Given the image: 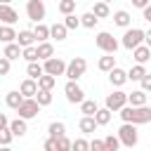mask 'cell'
Listing matches in <instances>:
<instances>
[{"instance_id": "1", "label": "cell", "mask_w": 151, "mask_h": 151, "mask_svg": "<svg viewBox=\"0 0 151 151\" xmlns=\"http://www.w3.org/2000/svg\"><path fill=\"white\" fill-rule=\"evenodd\" d=\"M118 116L123 118V123L144 125V123H151V106H123Z\"/></svg>"}, {"instance_id": "2", "label": "cell", "mask_w": 151, "mask_h": 151, "mask_svg": "<svg viewBox=\"0 0 151 151\" xmlns=\"http://www.w3.org/2000/svg\"><path fill=\"white\" fill-rule=\"evenodd\" d=\"M118 139H120V146H127V149L137 146V142H139L137 125H132V123H123V125L118 127Z\"/></svg>"}, {"instance_id": "3", "label": "cell", "mask_w": 151, "mask_h": 151, "mask_svg": "<svg viewBox=\"0 0 151 151\" xmlns=\"http://www.w3.org/2000/svg\"><path fill=\"white\" fill-rule=\"evenodd\" d=\"M144 35H146V31H142V28H125L120 45L125 50H137L139 45H144Z\"/></svg>"}, {"instance_id": "4", "label": "cell", "mask_w": 151, "mask_h": 151, "mask_svg": "<svg viewBox=\"0 0 151 151\" xmlns=\"http://www.w3.org/2000/svg\"><path fill=\"white\" fill-rule=\"evenodd\" d=\"M94 45L104 52V54H116V50L120 47V42L109 33V31H101V33H97L94 35Z\"/></svg>"}, {"instance_id": "5", "label": "cell", "mask_w": 151, "mask_h": 151, "mask_svg": "<svg viewBox=\"0 0 151 151\" xmlns=\"http://www.w3.org/2000/svg\"><path fill=\"white\" fill-rule=\"evenodd\" d=\"M85 71H87V61H85L83 57H73V59L68 61V66H66V78L73 80V83H78V80L85 76Z\"/></svg>"}, {"instance_id": "6", "label": "cell", "mask_w": 151, "mask_h": 151, "mask_svg": "<svg viewBox=\"0 0 151 151\" xmlns=\"http://www.w3.org/2000/svg\"><path fill=\"white\" fill-rule=\"evenodd\" d=\"M45 14H47V9H45V2H42V0H28V2H26V17H28L31 21L40 24V21L45 19Z\"/></svg>"}, {"instance_id": "7", "label": "cell", "mask_w": 151, "mask_h": 151, "mask_svg": "<svg viewBox=\"0 0 151 151\" xmlns=\"http://www.w3.org/2000/svg\"><path fill=\"white\" fill-rule=\"evenodd\" d=\"M123 106H127V92L123 90H113L111 94H106V109L113 113V111H120Z\"/></svg>"}, {"instance_id": "8", "label": "cell", "mask_w": 151, "mask_h": 151, "mask_svg": "<svg viewBox=\"0 0 151 151\" xmlns=\"http://www.w3.org/2000/svg\"><path fill=\"white\" fill-rule=\"evenodd\" d=\"M66 61L64 59H59V57H52V59H47V61H42V68H45V73L47 76H66Z\"/></svg>"}, {"instance_id": "9", "label": "cell", "mask_w": 151, "mask_h": 151, "mask_svg": "<svg viewBox=\"0 0 151 151\" xmlns=\"http://www.w3.org/2000/svg\"><path fill=\"white\" fill-rule=\"evenodd\" d=\"M64 94H66V99H68L71 104H83V101H85V90H83L78 83H73V80H68V83L64 85Z\"/></svg>"}, {"instance_id": "10", "label": "cell", "mask_w": 151, "mask_h": 151, "mask_svg": "<svg viewBox=\"0 0 151 151\" xmlns=\"http://www.w3.org/2000/svg\"><path fill=\"white\" fill-rule=\"evenodd\" d=\"M40 104L35 101V99H24V104L17 109V113H19V118H24V120H31V118H35L38 113H40Z\"/></svg>"}, {"instance_id": "11", "label": "cell", "mask_w": 151, "mask_h": 151, "mask_svg": "<svg viewBox=\"0 0 151 151\" xmlns=\"http://www.w3.org/2000/svg\"><path fill=\"white\" fill-rule=\"evenodd\" d=\"M17 19H19V14H17L14 7H9V5H0V24H2V26H14Z\"/></svg>"}, {"instance_id": "12", "label": "cell", "mask_w": 151, "mask_h": 151, "mask_svg": "<svg viewBox=\"0 0 151 151\" xmlns=\"http://www.w3.org/2000/svg\"><path fill=\"white\" fill-rule=\"evenodd\" d=\"M19 92L24 94V99H33V97L38 94V80H33V78H26V80L19 85Z\"/></svg>"}, {"instance_id": "13", "label": "cell", "mask_w": 151, "mask_h": 151, "mask_svg": "<svg viewBox=\"0 0 151 151\" xmlns=\"http://www.w3.org/2000/svg\"><path fill=\"white\" fill-rule=\"evenodd\" d=\"M33 42H35V33H33V31L24 28V31L17 33V45H19L21 50H24V47H33Z\"/></svg>"}, {"instance_id": "14", "label": "cell", "mask_w": 151, "mask_h": 151, "mask_svg": "<svg viewBox=\"0 0 151 151\" xmlns=\"http://www.w3.org/2000/svg\"><path fill=\"white\" fill-rule=\"evenodd\" d=\"M109 80H111L113 87H123V85L127 83V71H123L120 66H116V68L109 73Z\"/></svg>"}, {"instance_id": "15", "label": "cell", "mask_w": 151, "mask_h": 151, "mask_svg": "<svg viewBox=\"0 0 151 151\" xmlns=\"http://www.w3.org/2000/svg\"><path fill=\"white\" fill-rule=\"evenodd\" d=\"M78 127H80V132L83 134H92V132H97V120H94V116H83L80 118V123H78Z\"/></svg>"}, {"instance_id": "16", "label": "cell", "mask_w": 151, "mask_h": 151, "mask_svg": "<svg viewBox=\"0 0 151 151\" xmlns=\"http://www.w3.org/2000/svg\"><path fill=\"white\" fill-rule=\"evenodd\" d=\"M5 104H7L9 109H14V111H17V109L24 104V94H21L19 90H12V92H7V94H5Z\"/></svg>"}, {"instance_id": "17", "label": "cell", "mask_w": 151, "mask_h": 151, "mask_svg": "<svg viewBox=\"0 0 151 151\" xmlns=\"http://www.w3.org/2000/svg\"><path fill=\"white\" fill-rule=\"evenodd\" d=\"M146 92L144 90H134L127 94V106H146Z\"/></svg>"}, {"instance_id": "18", "label": "cell", "mask_w": 151, "mask_h": 151, "mask_svg": "<svg viewBox=\"0 0 151 151\" xmlns=\"http://www.w3.org/2000/svg\"><path fill=\"white\" fill-rule=\"evenodd\" d=\"M9 130H12L14 137H24L28 132V123L24 118H14V120H9Z\"/></svg>"}, {"instance_id": "19", "label": "cell", "mask_w": 151, "mask_h": 151, "mask_svg": "<svg viewBox=\"0 0 151 151\" xmlns=\"http://www.w3.org/2000/svg\"><path fill=\"white\" fill-rule=\"evenodd\" d=\"M54 57V45L52 42H38V61H47Z\"/></svg>"}, {"instance_id": "20", "label": "cell", "mask_w": 151, "mask_h": 151, "mask_svg": "<svg viewBox=\"0 0 151 151\" xmlns=\"http://www.w3.org/2000/svg\"><path fill=\"white\" fill-rule=\"evenodd\" d=\"M97 68H99V71H104V73H111V71L116 68V57H113V54H104V57H99Z\"/></svg>"}, {"instance_id": "21", "label": "cell", "mask_w": 151, "mask_h": 151, "mask_svg": "<svg viewBox=\"0 0 151 151\" xmlns=\"http://www.w3.org/2000/svg\"><path fill=\"white\" fill-rule=\"evenodd\" d=\"M130 21H132L130 12H125V9L113 12V24H116V26H120V28H130Z\"/></svg>"}, {"instance_id": "22", "label": "cell", "mask_w": 151, "mask_h": 151, "mask_svg": "<svg viewBox=\"0 0 151 151\" xmlns=\"http://www.w3.org/2000/svg\"><path fill=\"white\" fill-rule=\"evenodd\" d=\"M66 35H68V28H66L64 24H52V26H50V38H54L57 42L66 40Z\"/></svg>"}, {"instance_id": "23", "label": "cell", "mask_w": 151, "mask_h": 151, "mask_svg": "<svg viewBox=\"0 0 151 151\" xmlns=\"http://www.w3.org/2000/svg\"><path fill=\"white\" fill-rule=\"evenodd\" d=\"M132 59H134L137 64H146V61L151 59V50H149L146 45H139L137 50H132Z\"/></svg>"}, {"instance_id": "24", "label": "cell", "mask_w": 151, "mask_h": 151, "mask_svg": "<svg viewBox=\"0 0 151 151\" xmlns=\"http://www.w3.org/2000/svg\"><path fill=\"white\" fill-rule=\"evenodd\" d=\"M0 42H5V45L17 42V31H14V26H2V24H0Z\"/></svg>"}, {"instance_id": "25", "label": "cell", "mask_w": 151, "mask_h": 151, "mask_svg": "<svg viewBox=\"0 0 151 151\" xmlns=\"http://www.w3.org/2000/svg\"><path fill=\"white\" fill-rule=\"evenodd\" d=\"M47 132H50V139H59V137L66 134V125H64L61 120H54V123H50Z\"/></svg>"}, {"instance_id": "26", "label": "cell", "mask_w": 151, "mask_h": 151, "mask_svg": "<svg viewBox=\"0 0 151 151\" xmlns=\"http://www.w3.org/2000/svg\"><path fill=\"white\" fill-rule=\"evenodd\" d=\"M21 52H24V50H21L17 42H9V45H5L2 57H5V59H9V61H14V59H19V57H21Z\"/></svg>"}, {"instance_id": "27", "label": "cell", "mask_w": 151, "mask_h": 151, "mask_svg": "<svg viewBox=\"0 0 151 151\" xmlns=\"http://www.w3.org/2000/svg\"><path fill=\"white\" fill-rule=\"evenodd\" d=\"M26 76H28V78H33V80H38L40 76H45L42 64H40V61H31V64L26 66Z\"/></svg>"}, {"instance_id": "28", "label": "cell", "mask_w": 151, "mask_h": 151, "mask_svg": "<svg viewBox=\"0 0 151 151\" xmlns=\"http://www.w3.org/2000/svg\"><path fill=\"white\" fill-rule=\"evenodd\" d=\"M146 73H149V71H146V66H144V64H134V66L127 71V80H137V83H139Z\"/></svg>"}, {"instance_id": "29", "label": "cell", "mask_w": 151, "mask_h": 151, "mask_svg": "<svg viewBox=\"0 0 151 151\" xmlns=\"http://www.w3.org/2000/svg\"><path fill=\"white\" fill-rule=\"evenodd\" d=\"M90 12H92L97 19H106V17H111V9H109V5H106V2H101V0H99V2H94V7H92Z\"/></svg>"}, {"instance_id": "30", "label": "cell", "mask_w": 151, "mask_h": 151, "mask_svg": "<svg viewBox=\"0 0 151 151\" xmlns=\"http://www.w3.org/2000/svg\"><path fill=\"white\" fill-rule=\"evenodd\" d=\"M33 33H35V40H38V42H47V38H50V26H45V24H35Z\"/></svg>"}, {"instance_id": "31", "label": "cell", "mask_w": 151, "mask_h": 151, "mask_svg": "<svg viewBox=\"0 0 151 151\" xmlns=\"http://www.w3.org/2000/svg\"><path fill=\"white\" fill-rule=\"evenodd\" d=\"M54 85H57V78H54V76H47V73H45V76L38 78V90H50V92H52Z\"/></svg>"}, {"instance_id": "32", "label": "cell", "mask_w": 151, "mask_h": 151, "mask_svg": "<svg viewBox=\"0 0 151 151\" xmlns=\"http://www.w3.org/2000/svg\"><path fill=\"white\" fill-rule=\"evenodd\" d=\"M97 111H99V106H97L94 99H85V101L80 104V113H83V116H94Z\"/></svg>"}, {"instance_id": "33", "label": "cell", "mask_w": 151, "mask_h": 151, "mask_svg": "<svg viewBox=\"0 0 151 151\" xmlns=\"http://www.w3.org/2000/svg\"><path fill=\"white\" fill-rule=\"evenodd\" d=\"M120 149V139H118V134H109V137H104V151H118Z\"/></svg>"}, {"instance_id": "34", "label": "cell", "mask_w": 151, "mask_h": 151, "mask_svg": "<svg viewBox=\"0 0 151 151\" xmlns=\"http://www.w3.org/2000/svg\"><path fill=\"white\" fill-rule=\"evenodd\" d=\"M33 99H35L40 106H50V104H52V92H50V90H38V94H35Z\"/></svg>"}, {"instance_id": "35", "label": "cell", "mask_w": 151, "mask_h": 151, "mask_svg": "<svg viewBox=\"0 0 151 151\" xmlns=\"http://www.w3.org/2000/svg\"><path fill=\"white\" fill-rule=\"evenodd\" d=\"M94 120H97V125H109L111 123V111L104 106V109H99L97 113H94Z\"/></svg>"}, {"instance_id": "36", "label": "cell", "mask_w": 151, "mask_h": 151, "mask_svg": "<svg viewBox=\"0 0 151 151\" xmlns=\"http://www.w3.org/2000/svg\"><path fill=\"white\" fill-rule=\"evenodd\" d=\"M57 9H59L64 17H66V14H73V9H76V0H59Z\"/></svg>"}, {"instance_id": "37", "label": "cell", "mask_w": 151, "mask_h": 151, "mask_svg": "<svg viewBox=\"0 0 151 151\" xmlns=\"http://www.w3.org/2000/svg\"><path fill=\"white\" fill-rule=\"evenodd\" d=\"M97 21H99V19H97L92 12H85V14L80 17V26H85V28H94V26H97Z\"/></svg>"}, {"instance_id": "38", "label": "cell", "mask_w": 151, "mask_h": 151, "mask_svg": "<svg viewBox=\"0 0 151 151\" xmlns=\"http://www.w3.org/2000/svg\"><path fill=\"white\" fill-rule=\"evenodd\" d=\"M71 139L64 134V137H59V139H54V151H71Z\"/></svg>"}, {"instance_id": "39", "label": "cell", "mask_w": 151, "mask_h": 151, "mask_svg": "<svg viewBox=\"0 0 151 151\" xmlns=\"http://www.w3.org/2000/svg\"><path fill=\"white\" fill-rule=\"evenodd\" d=\"M61 24H64L68 31H73V28H78V26H80V17H76V14H66Z\"/></svg>"}, {"instance_id": "40", "label": "cell", "mask_w": 151, "mask_h": 151, "mask_svg": "<svg viewBox=\"0 0 151 151\" xmlns=\"http://www.w3.org/2000/svg\"><path fill=\"white\" fill-rule=\"evenodd\" d=\"M21 57H24L28 64H31V61H38V45H33V47H24Z\"/></svg>"}, {"instance_id": "41", "label": "cell", "mask_w": 151, "mask_h": 151, "mask_svg": "<svg viewBox=\"0 0 151 151\" xmlns=\"http://www.w3.org/2000/svg\"><path fill=\"white\" fill-rule=\"evenodd\" d=\"M71 151H90V142H87V139H83V137H78V139H73Z\"/></svg>"}, {"instance_id": "42", "label": "cell", "mask_w": 151, "mask_h": 151, "mask_svg": "<svg viewBox=\"0 0 151 151\" xmlns=\"http://www.w3.org/2000/svg\"><path fill=\"white\" fill-rule=\"evenodd\" d=\"M12 139H14V134H12V130H9V127L0 130V146H9V144H12Z\"/></svg>"}, {"instance_id": "43", "label": "cell", "mask_w": 151, "mask_h": 151, "mask_svg": "<svg viewBox=\"0 0 151 151\" xmlns=\"http://www.w3.org/2000/svg\"><path fill=\"white\" fill-rule=\"evenodd\" d=\"M9 68H12V61H9V59H5V57H0V76H7V73H9Z\"/></svg>"}, {"instance_id": "44", "label": "cell", "mask_w": 151, "mask_h": 151, "mask_svg": "<svg viewBox=\"0 0 151 151\" xmlns=\"http://www.w3.org/2000/svg\"><path fill=\"white\" fill-rule=\"evenodd\" d=\"M139 85H142L139 90H144V92L149 94V92H151V73H146V76H144V78L139 80Z\"/></svg>"}, {"instance_id": "45", "label": "cell", "mask_w": 151, "mask_h": 151, "mask_svg": "<svg viewBox=\"0 0 151 151\" xmlns=\"http://www.w3.org/2000/svg\"><path fill=\"white\" fill-rule=\"evenodd\" d=\"M90 151H104V139H92L90 142Z\"/></svg>"}, {"instance_id": "46", "label": "cell", "mask_w": 151, "mask_h": 151, "mask_svg": "<svg viewBox=\"0 0 151 151\" xmlns=\"http://www.w3.org/2000/svg\"><path fill=\"white\" fill-rule=\"evenodd\" d=\"M42 151H54V139H45V144H42Z\"/></svg>"}, {"instance_id": "47", "label": "cell", "mask_w": 151, "mask_h": 151, "mask_svg": "<svg viewBox=\"0 0 151 151\" xmlns=\"http://www.w3.org/2000/svg\"><path fill=\"white\" fill-rule=\"evenodd\" d=\"M5 127H9V118L5 113H0V130H5Z\"/></svg>"}, {"instance_id": "48", "label": "cell", "mask_w": 151, "mask_h": 151, "mask_svg": "<svg viewBox=\"0 0 151 151\" xmlns=\"http://www.w3.org/2000/svg\"><path fill=\"white\" fill-rule=\"evenodd\" d=\"M132 5L139 7V9H144V7H149V0H132Z\"/></svg>"}, {"instance_id": "49", "label": "cell", "mask_w": 151, "mask_h": 151, "mask_svg": "<svg viewBox=\"0 0 151 151\" xmlns=\"http://www.w3.org/2000/svg\"><path fill=\"white\" fill-rule=\"evenodd\" d=\"M144 45L151 50V28H149V31H146V35H144Z\"/></svg>"}, {"instance_id": "50", "label": "cell", "mask_w": 151, "mask_h": 151, "mask_svg": "<svg viewBox=\"0 0 151 151\" xmlns=\"http://www.w3.org/2000/svg\"><path fill=\"white\" fill-rule=\"evenodd\" d=\"M142 12H144V19H146V21L151 24V5H149V7H144Z\"/></svg>"}, {"instance_id": "51", "label": "cell", "mask_w": 151, "mask_h": 151, "mask_svg": "<svg viewBox=\"0 0 151 151\" xmlns=\"http://www.w3.org/2000/svg\"><path fill=\"white\" fill-rule=\"evenodd\" d=\"M9 2H12V0H0V5H9Z\"/></svg>"}, {"instance_id": "52", "label": "cell", "mask_w": 151, "mask_h": 151, "mask_svg": "<svg viewBox=\"0 0 151 151\" xmlns=\"http://www.w3.org/2000/svg\"><path fill=\"white\" fill-rule=\"evenodd\" d=\"M0 151H12V149L9 146H0Z\"/></svg>"}, {"instance_id": "53", "label": "cell", "mask_w": 151, "mask_h": 151, "mask_svg": "<svg viewBox=\"0 0 151 151\" xmlns=\"http://www.w3.org/2000/svg\"><path fill=\"white\" fill-rule=\"evenodd\" d=\"M101 2H106V5H109V2H113V0H101Z\"/></svg>"}, {"instance_id": "54", "label": "cell", "mask_w": 151, "mask_h": 151, "mask_svg": "<svg viewBox=\"0 0 151 151\" xmlns=\"http://www.w3.org/2000/svg\"><path fill=\"white\" fill-rule=\"evenodd\" d=\"M42 2H45V0H42Z\"/></svg>"}, {"instance_id": "55", "label": "cell", "mask_w": 151, "mask_h": 151, "mask_svg": "<svg viewBox=\"0 0 151 151\" xmlns=\"http://www.w3.org/2000/svg\"><path fill=\"white\" fill-rule=\"evenodd\" d=\"M76 2H78V0H76Z\"/></svg>"}, {"instance_id": "56", "label": "cell", "mask_w": 151, "mask_h": 151, "mask_svg": "<svg viewBox=\"0 0 151 151\" xmlns=\"http://www.w3.org/2000/svg\"><path fill=\"white\" fill-rule=\"evenodd\" d=\"M149 2H151V0H149Z\"/></svg>"}, {"instance_id": "57", "label": "cell", "mask_w": 151, "mask_h": 151, "mask_svg": "<svg viewBox=\"0 0 151 151\" xmlns=\"http://www.w3.org/2000/svg\"><path fill=\"white\" fill-rule=\"evenodd\" d=\"M26 2H28V0H26Z\"/></svg>"}]
</instances>
